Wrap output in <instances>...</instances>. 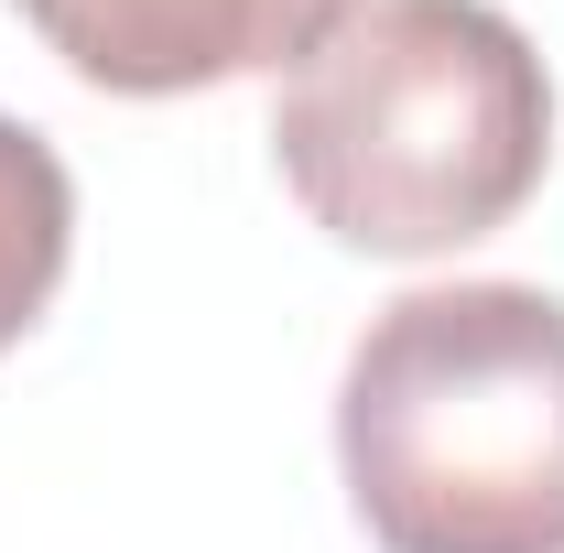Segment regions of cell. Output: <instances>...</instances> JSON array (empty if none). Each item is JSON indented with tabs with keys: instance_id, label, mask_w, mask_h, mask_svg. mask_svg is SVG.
I'll list each match as a JSON object with an SVG mask.
<instances>
[{
	"instance_id": "obj_1",
	"label": "cell",
	"mask_w": 564,
	"mask_h": 553,
	"mask_svg": "<svg viewBox=\"0 0 564 553\" xmlns=\"http://www.w3.org/2000/svg\"><path fill=\"white\" fill-rule=\"evenodd\" d=\"M272 163L337 250L445 261L554 174V76L499 0H358L282 76Z\"/></svg>"
},
{
	"instance_id": "obj_2",
	"label": "cell",
	"mask_w": 564,
	"mask_h": 553,
	"mask_svg": "<svg viewBox=\"0 0 564 553\" xmlns=\"http://www.w3.org/2000/svg\"><path fill=\"white\" fill-rule=\"evenodd\" d=\"M337 478L380 553H564V304L423 282L337 380Z\"/></svg>"
},
{
	"instance_id": "obj_3",
	"label": "cell",
	"mask_w": 564,
	"mask_h": 553,
	"mask_svg": "<svg viewBox=\"0 0 564 553\" xmlns=\"http://www.w3.org/2000/svg\"><path fill=\"white\" fill-rule=\"evenodd\" d=\"M76 87L109 98H196L239 76H293L358 0H11Z\"/></svg>"
},
{
	"instance_id": "obj_4",
	"label": "cell",
	"mask_w": 564,
	"mask_h": 553,
	"mask_svg": "<svg viewBox=\"0 0 564 553\" xmlns=\"http://www.w3.org/2000/svg\"><path fill=\"white\" fill-rule=\"evenodd\" d=\"M66 261H76V174L33 120L0 109V347L33 337Z\"/></svg>"
}]
</instances>
